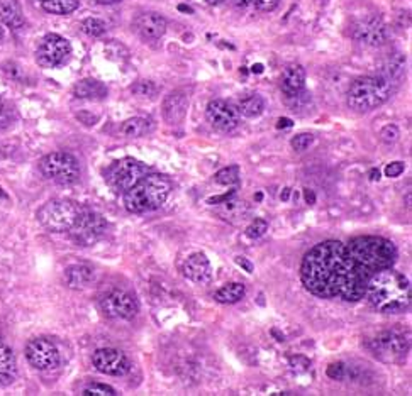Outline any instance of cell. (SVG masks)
I'll use <instances>...</instances> for the list:
<instances>
[{"mask_svg": "<svg viewBox=\"0 0 412 396\" xmlns=\"http://www.w3.org/2000/svg\"><path fill=\"white\" fill-rule=\"evenodd\" d=\"M372 276L352 248L340 241H326L314 246L300 264L304 288L314 297L324 300L360 302L365 298Z\"/></svg>", "mask_w": 412, "mask_h": 396, "instance_id": "1", "label": "cell"}, {"mask_svg": "<svg viewBox=\"0 0 412 396\" xmlns=\"http://www.w3.org/2000/svg\"><path fill=\"white\" fill-rule=\"evenodd\" d=\"M365 298L380 313H404L411 309V282L395 269H380L370 278Z\"/></svg>", "mask_w": 412, "mask_h": 396, "instance_id": "2", "label": "cell"}, {"mask_svg": "<svg viewBox=\"0 0 412 396\" xmlns=\"http://www.w3.org/2000/svg\"><path fill=\"white\" fill-rule=\"evenodd\" d=\"M172 183L161 175H146L124 193V207L131 214L160 209L170 197Z\"/></svg>", "mask_w": 412, "mask_h": 396, "instance_id": "3", "label": "cell"}, {"mask_svg": "<svg viewBox=\"0 0 412 396\" xmlns=\"http://www.w3.org/2000/svg\"><path fill=\"white\" fill-rule=\"evenodd\" d=\"M394 90L395 87L382 76H363L352 83L346 102L355 112L367 114L387 102Z\"/></svg>", "mask_w": 412, "mask_h": 396, "instance_id": "4", "label": "cell"}, {"mask_svg": "<svg viewBox=\"0 0 412 396\" xmlns=\"http://www.w3.org/2000/svg\"><path fill=\"white\" fill-rule=\"evenodd\" d=\"M80 212L82 209L72 200H51L38 210V221L49 232H70Z\"/></svg>", "mask_w": 412, "mask_h": 396, "instance_id": "5", "label": "cell"}, {"mask_svg": "<svg viewBox=\"0 0 412 396\" xmlns=\"http://www.w3.org/2000/svg\"><path fill=\"white\" fill-rule=\"evenodd\" d=\"M40 170L44 178L58 184H73L80 178V163L70 153L56 151L46 155L40 161Z\"/></svg>", "mask_w": 412, "mask_h": 396, "instance_id": "6", "label": "cell"}, {"mask_svg": "<svg viewBox=\"0 0 412 396\" xmlns=\"http://www.w3.org/2000/svg\"><path fill=\"white\" fill-rule=\"evenodd\" d=\"M368 349L382 363H400L409 351V339L395 330H385L368 341Z\"/></svg>", "mask_w": 412, "mask_h": 396, "instance_id": "7", "label": "cell"}, {"mask_svg": "<svg viewBox=\"0 0 412 396\" xmlns=\"http://www.w3.org/2000/svg\"><path fill=\"white\" fill-rule=\"evenodd\" d=\"M142 176H146V166L141 164L140 161L133 160V157H124L121 161H115L113 166L107 171V183L114 188L115 191H126L131 190Z\"/></svg>", "mask_w": 412, "mask_h": 396, "instance_id": "8", "label": "cell"}, {"mask_svg": "<svg viewBox=\"0 0 412 396\" xmlns=\"http://www.w3.org/2000/svg\"><path fill=\"white\" fill-rule=\"evenodd\" d=\"M72 46L60 34H46L38 46L36 61L41 68H58L68 61Z\"/></svg>", "mask_w": 412, "mask_h": 396, "instance_id": "9", "label": "cell"}, {"mask_svg": "<svg viewBox=\"0 0 412 396\" xmlns=\"http://www.w3.org/2000/svg\"><path fill=\"white\" fill-rule=\"evenodd\" d=\"M106 230L107 222L104 221L102 215L90 212V210H82L75 225L70 229V234L72 239L79 246H94L95 242L102 239Z\"/></svg>", "mask_w": 412, "mask_h": 396, "instance_id": "10", "label": "cell"}, {"mask_svg": "<svg viewBox=\"0 0 412 396\" xmlns=\"http://www.w3.org/2000/svg\"><path fill=\"white\" fill-rule=\"evenodd\" d=\"M352 37L356 43L368 46V48H380L387 43L388 28L379 15H367L363 19H358L352 26Z\"/></svg>", "mask_w": 412, "mask_h": 396, "instance_id": "11", "label": "cell"}, {"mask_svg": "<svg viewBox=\"0 0 412 396\" xmlns=\"http://www.w3.org/2000/svg\"><path fill=\"white\" fill-rule=\"evenodd\" d=\"M100 310L109 318L131 320L140 311L138 300L126 290H113L100 298Z\"/></svg>", "mask_w": 412, "mask_h": 396, "instance_id": "12", "label": "cell"}, {"mask_svg": "<svg viewBox=\"0 0 412 396\" xmlns=\"http://www.w3.org/2000/svg\"><path fill=\"white\" fill-rule=\"evenodd\" d=\"M26 357L38 371H53L60 366L61 356L56 344L46 337H38L26 345Z\"/></svg>", "mask_w": 412, "mask_h": 396, "instance_id": "13", "label": "cell"}, {"mask_svg": "<svg viewBox=\"0 0 412 396\" xmlns=\"http://www.w3.org/2000/svg\"><path fill=\"white\" fill-rule=\"evenodd\" d=\"M92 364L99 372L107 376H124L131 371V361L119 349L104 347L92 354Z\"/></svg>", "mask_w": 412, "mask_h": 396, "instance_id": "14", "label": "cell"}, {"mask_svg": "<svg viewBox=\"0 0 412 396\" xmlns=\"http://www.w3.org/2000/svg\"><path fill=\"white\" fill-rule=\"evenodd\" d=\"M207 122L215 130L221 132H231L240 126V112L233 103L226 102V100H213L209 102L206 110Z\"/></svg>", "mask_w": 412, "mask_h": 396, "instance_id": "15", "label": "cell"}, {"mask_svg": "<svg viewBox=\"0 0 412 396\" xmlns=\"http://www.w3.org/2000/svg\"><path fill=\"white\" fill-rule=\"evenodd\" d=\"M133 26H134V31L138 33V36L145 41L161 40L168 28L167 19L156 12H146V14L138 15Z\"/></svg>", "mask_w": 412, "mask_h": 396, "instance_id": "16", "label": "cell"}, {"mask_svg": "<svg viewBox=\"0 0 412 396\" xmlns=\"http://www.w3.org/2000/svg\"><path fill=\"white\" fill-rule=\"evenodd\" d=\"M183 276L190 279L192 283L207 284L213 279V266L204 252H195L185 259L183 263Z\"/></svg>", "mask_w": 412, "mask_h": 396, "instance_id": "17", "label": "cell"}, {"mask_svg": "<svg viewBox=\"0 0 412 396\" xmlns=\"http://www.w3.org/2000/svg\"><path fill=\"white\" fill-rule=\"evenodd\" d=\"M219 203L221 205L215 209V212H217L222 221L229 222V224H241V222H245L248 218L249 212H252V207H249L248 202L233 197V195Z\"/></svg>", "mask_w": 412, "mask_h": 396, "instance_id": "18", "label": "cell"}, {"mask_svg": "<svg viewBox=\"0 0 412 396\" xmlns=\"http://www.w3.org/2000/svg\"><path fill=\"white\" fill-rule=\"evenodd\" d=\"M188 110V98L183 92L175 90L167 95L163 102V119L170 126H176L183 122Z\"/></svg>", "mask_w": 412, "mask_h": 396, "instance_id": "19", "label": "cell"}, {"mask_svg": "<svg viewBox=\"0 0 412 396\" xmlns=\"http://www.w3.org/2000/svg\"><path fill=\"white\" fill-rule=\"evenodd\" d=\"M306 85V70L302 64L292 63L283 68L282 76H280V88L287 97H294L300 94Z\"/></svg>", "mask_w": 412, "mask_h": 396, "instance_id": "20", "label": "cell"}, {"mask_svg": "<svg viewBox=\"0 0 412 396\" xmlns=\"http://www.w3.org/2000/svg\"><path fill=\"white\" fill-rule=\"evenodd\" d=\"M95 279L94 269L87 264H73L65 269V283L72 290H85Z\"/></svg>", "mask_w": 412, "mask_h": 396, "instance_id": "21", "label": "cell"}, {"mask_svg": "<svg viewBox=\"0 0 412 396\" xmlns=\"http://www.w3.org/2000/svg\"><path fill=\"white\" fill-rule=\"evenodd\" d=\"M17 376V363L13 349L0 339V386H9Z\"/></svg>", "mask_w": 412, "mask_h": 396, "instance_id": "22", "label": "cell"}, {"mask_svg": "<svg viewBox=\"0 0 412 396\" xmlns=\"http://www.w3.org/2000/svg\"><path fill=\"white\" fill-rule=\"evenodd\" d=\"M404 75H406V56L402 53H395V55L385 60L379 76H382L388 83L397 87L402 82Z\"/></svg>", "mask_w": 412, "mask_h": 396, "instance_id": "23", "label": "cell"}, {"mask_svg": "<svg viewBox=\"0 0 412 396\" xmlns=\"http://www.w3.org/2000/svg\"><path fill=\"white\" fill-rule=\"evenodd\" d=\"M0 24L10 29H21L24 26V14L17 0H0Z\"/></svg>", "mask_w": 412, "mask_h": 396, "instance_id": "24", "label": "cell"}, {"mask_svg": "<svg viewBox=\"0 0 412 396\" xmlns=\"http://www.w3.org/2000/svg\"><path fill=\"white\" fill-rule=\"evenodd\" d=\"M73 95L82 100H102L107 97V87L94 78H85L73 88Z\"/></svg>", "mask_w": 412, "mask_h": 396, "instance_id": "25", "label": "cell"}, {"mask_svg": "<svg viewBox=\"0 0 412 396\" xmlns=\"http://www.w3.org/2000/svg\"><path fill=\"white\" fill-rule=\"evenodd\" d=\"M245 293H246L245 284L229 283V284H226V286L219 288V290L215 291L214 298H215V302L224 303V305H231V303L240 302V300L245 297Z\"/></svg>", "mask_w": 412, "mask_h": 396, "instance_id": "26", "label": "cell"}, {"mask_svg": "<svg viewBox=\"0 0 412 396\" xmlns=\"http://www.w3.org/2000/svg\"><path fill=\"white\" fill-rule=\"evenodd\" d=\"M153 129L151 121L145 117H133L128 119L124 124L121 126V132L124 134L126 137H142Z\"/></svg>", "mask_w": 412, "mask_h": 396, "instance_id": "27", "label": "cell"}, {"mask_svg": "<svg viewBox=\"0 0 412 396\" xmlns=\"http://www.w3.org/2000/svg\"><path fill=\"white\" fill-rule=\"evenodd\" d=\"M238 112L240 115H245L248 119H255L258 115L263 114L265 110V100L260 97V95H249V97H245L240 100L238 103Z\"/></svg>", "mask_w": 412, "mask_h": 396, "instance_id": "28", "label": "cell"}, {"mask_svg": "<svg viewBox=\"0 0 412 396\" xmlns=\"http://www.w3.org/2000/svg\"><path fill=\"white\" fill-rule=\"evenodd\" d=\"M80 6V0H43L41 7L48 14L67 15L75 12Z\"/></svg>", "mask_w": 412, "mask_h": 396, "instance_id": "29", "label": "cell"}, {"mask_svg": "<svg viewBox=\"0 0 412 396\" xmlns=\"http://www.w3.org/2000/svg\"><path fill=\"white\" fill-rule=\"evenodd\" d=\"M214 182L219 184H224V187H229V184H238L240 183V170H238V166L222 168L221 171L215 173Z\"/></svg>", "mask_w": 412, "mask_h": 396, "instance_id": "30", "label": "cell"}, {"mask_svg": "<svg viewBox=\"0 0 412 396\" xmlns=\"http://www.w3.org/2000/svg\"><path fill=\"white\" fill-rule=\"evenodd\" d=\"M131 92H133L136 97L155 98L158 94V85L153 82H148V80H140V82H136L131 87Z\"/></svg>", "mask_w": 412, "mask_h": 396, "instance_id": "31", "label": "cell"}, {"mask_svg": "<svg viewBox=\"0 0 412 396\" xmlns=\"http://www.w3.org/2000/svg\"><path fill=\"white\" fill-rule=\"evenodd\" d=\"M82 31L87 34V36L99 37V36H102L104 33H106L107 26H106V22L102 21V19L88 17L82 22Z\"/></svg>", "mask_w": 412, "mask_h": 396, "instance_id": "32", "label": "cell"}, {"mask_svg": "<svg viewBox=\"0 0 412 396\" xmlns=\"http://www.w3.org/2000/svg\"><path fill=\"white\" fill-rule=\"evenodd\" d=\"M82 395L83 396H115L117 395V391H115L113 386H109V384L90 383L88 386L83 388Z\"/></svg>", "mask_w": 412, "mask_h": 396, "instance_id": "33", "label": "cell"}, {"mask_svg": "<svg viewBox=\"0 0 412 396\" xmlns=\"http://www.w3.org/2000/svg\"><path fill=\"white\" fill-rule=\"evenodd\" d=\"M267 230H268V222L263 221V218H255L252 224L246 227L245 232H246V236L249 237V239H258V237L263 236Z\"/></svg>", "mask_w": 412, "mask_h": 396, "instance_id": "34", "label": "cell"}, {"mask_svg": "<svg viewBox=\"0 0 412 396\" xmlns=\"http://www.w3.org/2000/svg\"><path fill=\"white\" fill-rule=\"evenodd\" d=\"M400 137V130L397 126L394 124H388L385 126V128L380 130V141L384 142V144H394V142H397Z\"/></svg>", "mask_w": 412, "mask_h": 396, "instance_id": "35", "label": "cell"}, {"mask_svg": "<svg viewBox=\"0 0 412 396\" xmlns=\"http://www.w3.org/2000/svg\"><path fill=\"white\" fill-rule=\"evenodd\" d=\"M314 142V136L313 134H299V136H295L294 139H292V148L295 149V151H299V153H302V151H306V149H309L311 148V144H313Z\"/></svg>", "mask_w": 412, "mask_h": 396, "instance_id": "36", "label": "cell"}, {"mask_svg": "<svg viewBox=\"0 0 412 396\" xmlns=\"http://www.w3.org/2000/svg\"><path fill=\"white\" fill-rule=\"evenodd\" d=\"M406 170V164L402 163V161H394V163L388 164L387 168H385V176H388V178H397Z\"/></svg>", "mask_w": 412, "mask_h": 396, "instance_id": "37", "label": "cell"}, {"mask_svg": "<svg viewBox=\"0 0 412 396\" xmlns=\"http://www.w3.org/2000/svg\"><path fill=\"white\" fill-rule=\"evenodd\" d=\"M327 376L333 379H343L346 376V366L343 363H334L327 368Z\"/></svg>", "mask_w": 412, "mask_h": 396, "instance_id": "38", "label": "cell"}, {"mask_svg": "<svg viewBox=\"0 0 412 396\" xmlns=\"http://www.w3.org/2000/svg\"><path fill=\"white\" fill-rule=\"evenodd\" d=\"M280 0H252V6H255L258 10H263V12H270V10L277 9Z\"/></svg>", "mask_w": 412, "mask_h": 396, "instance_id": "39", "label": "cell"}, {"mask_svg": "<svg viewBox=\"0 0 412 396\" xmlns=\"http://www.w3.org/2000/svg\"><path fill=\"white\" fill-rule=\"evenodd\" d=\"M13 124V115H10V110L0 102V130L7 129Z\"/></svg>", "mask_w": 412, "mask_h": 396, "instance_id": "40", "label": "cell"}, {"mask_svg": "<svg viewBox=\"0 0 412 396\" xmlns=\"http://www.w3.org/2000/svg\"><path fill=\"white\" fill-rule=\"evenodd\" d=\"M234 261H236V264H240L241 268H245V271H246V273H253V264L249 263L248 259H245V257L238 256Z\"/></svg>", "mask_w": 412, "mask_h": 396, "instance_id": "41", "label": "cell"}, {"mask_svg": "<svg viewBox=\"0 0 412 396\" xmlns=\"http://www.w3.org/2000/svg\"><path fill=\"white\" fill-rule=\"evenodd\" d=\"M287 128H292L290 119H280L279 124H277V129H287Z\"/></svg>", "mask_w": 412, "mask_h": 396, "instance_id": "42", "label": "cell"}, {"mask_svg": "<svg viewBox=\"0 0 412 396\" xmlns=\"http://www.w3.org/2000/svg\"><path fill=\"white\" fill-rule=\"evenodd\" d=\"M370 180H372V182H375V180H377V182H379V180H380V171L379 170H372V171H370Z\"/></svg>", "mask_w": 412, "mask_h": 396, "instance_id": "43", "label": "cell"}, {"mask_svg": "<svg viewBox=\"0 0 412 396\" xmlns=\"http://www.w3.org/2000/svg\"><path fill=\"white\" fill-rule=\"evenodd\" d=\"M306 200H307V202H309V203H314V202H315V197H314L313 191L306 190Z\"/></svg>", "mask_w": 412, "mask_h": 396, "instance_id": "44", "label": "cell"}, {"mask_svg": "<svg viewBox=\"0 0 412 396\" xmlns=\"http://www.w3.org/2000/svg\"><path fill=\"white\" fill-rule=\"evenodd\" d=\"M252 71H253V73H261V71H263V64H260V63H258V64H253Z\"/></svg>", "mask_w": 412, "mask_h": 396, "instance_id": "45", "label": "cell"}, {"mask_svg": "<svg viewBox=\"0 0 412 396\" xmlns=\"http://www.w3.org/2000/svg\"><path fill=\"white\" fill-rule=\"evenodd\" d=\"M179 10H182V12H188V14L194 12V10H192L190 7H188V6H183V3H182V6H179Z\"/></svg>", "mask_w": 412, "mask_h": 396, "instance_id": "46", "label": "cell"}, {"mask_svg": "<svg viewBox=\"0 0 412 396\" xmlns=\"http://www.w3.org/2000/svg\"><path fill=\"white\" fill-rule=\"evenodd\" d=\"M238 3H240V6H242V7H246V6H252V0H236Z\"/></svg>", "mask_w": 412, "mask_h": 396, "instance_id": "47", "label": "cell"}, {"mask_svg": "<svg viewBox=\"0 0 412 396\" xmlns=\"http://www.w3.org/2000/svg\"><path fill=\"white\" fill-rule=\"evenodd\" d=\"M209 6H219V3H222V0H206Z\"/></svg>", "mask_w": 412, "mask_h": 396, "instance_id": "48", "label": "cell"}, {"mask_svg": "<svg viewBox=\"0 0 412 396\" xmlns=\"http://www.w3.org/2000/svg\"><path fill=\"white\" fill-rule=\"evenodd\" d=\"M288 195H290V188H285L283 190V195H282V200H287Z\"/></svg>", "mask_w": 412, "mask_h": 396, "instance_id": "49", "label": "cell"}, {"mask_svg": "<svg viewBox=\"0 0 412 396\" xmlns=\"http://www.w3.org/2000/svg\"><path fill=\"white\" fill-rule=\"evenodd\" d=\"M119 0H97V3H115Z\"/></svg>", "mask_w": 412, "mask_h": 396, "instance_id": "50", "label": "cell"}, {"mask_svg": "<svg viewBox=\"0 0 412 396\" xmlns=\"http://www.w3.org/2000/svg\"><path fill=\"white\" fill-rule=\"evenodd\" d=\"M2 37H3V29L0 28V40H2Z\"/></svg>", "mask_w": 412, "mask_h": 396, "instance_id": "51", "label": "cell"}, {"mask_svg": "<svg viewBox=\"0 0 412 396\" xmlns=\"http://www.w3.org/2000/svg\"><path fill=\"white\" fill-rule=\"evenodd\" d=\"M40 2H43V0H40Z\"/></svg>", "mask_w": 412, "mask_h": 396, "instance_id": "52", "label": "cell"}]
</instances>
